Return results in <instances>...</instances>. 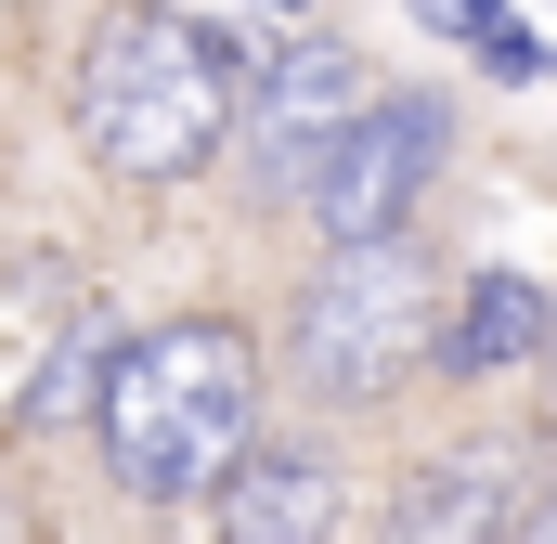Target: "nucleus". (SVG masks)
Here are the masks:
<instances>
[{"instance_id": "7ed1b4c3", "label": "nucleus", "mask_w": 557, "mask_h": 544, "mask_svg": "<svg viewBox=\"0 0 557 544\" xmlns=\"http://www.w3.org/2000/svg\"><path fill=\"white\" fill-rule=\"evenodd\" d=\"M428 324H441V272H428V247H403V221L337 234V260L298 298V376L324 403H376L428 363Z\"/></svg>"}, {"instance_id": "6e6552de", "label": "nucleus", "mask_w": 557, "mask_h": 544, "mask_svg": "<svg viewBox=\"0 0 557 544\" xmlns=\"http://www.w3.org/2000/svg\"><path fill=\"white\" fill-rule=\"evenodd\" d=\"M532 519H545V506L519 493V467H506V454H454L441 480H416V493H403V532H416V544H454V532H532Z\"/></svg>"}, {"instance_id": "0eeeda50", "label": "nucleus", "mask_w": 557, "mask_h": 544, "mask_svg": "<svg viewBox=\"0 0 557 544\" xmlns=\"http://www.w3.org/2000/svg\"><path fill=\"white\" fill-rule=\"evenodd\" d=\"M221 532H247V544H298V532H337V480L311 467V454H234L221 480Z\"/></svg>"}, {"instance_id": "f257e3e1", "label": "nucleus", "mask_w": 557, "mask_h": 544, "mask_svg": "<svg viewBox=\"0 0 557 544\" xmlns=\"http://www.w3.org/2000/svg\"><path fill=\"white\" fill-rule=\"evenodd\" d=\"M91 415H104V467H117V493L143 506H195L234 454H247V428H260V350L234 337V324H156L131 337L104 376H91Z\"/></svg>"}, {"instance_id": "39448f33", "label": "nucleus", "mask_w": 557, "mask_h": 544, "mask_svg": "<svg viewBox=\"0 0 557 544\" xmlns=\"http://www.w3.org/2000/svg\"><path fill=\"white\" fill-rule=\"evenodd\" d=\"M350 104H363L350 52H324V39L273 52V65H260V104H247V182H260V195H298V182H311V156L337 143Z\"/></svg>"}, {"instance_id": "f03ea898", "label": "nucleus", "mask_w": 557, "mask_h": 544, "mask_svg": "<svg viewBox=\"0 0 557 544\" xmlns=\"http://www.w3.org/2000/svg\"><path fill=\"white\" fill-rule=\"evenodd\" d=\"M234 78H247V52H221L208 26H182V13H104V39L78 65V131H91V156L117 182H182L234 131Z\"/></svg>"}, {"instance_id": "423d86ee", "label": "nucleus", "mask_w": 557, "mask_h": 544, "mask_svg": "<svg viewBox=\"0 0 557 544\" xmlns=\"http://www.w3.org/2000/svg\"><path fill=\"white\" fill-rule=\"evenodd\" d=\"M545 337H557V311L532 272H467V298L428 324V363L441 376H506V363H545Z\"/></svg>"}, {"instance_id": "20e7f679", "label": "nucleus", "mask_w": 557, "mask_h": 544, "mask_svg": "<svg viewBox=\"0 0 557 544\" xmlns=\"http://www.w3.org/2000/svg\"><path fill=\"white\" fill-rule=\"evenodd\" d=\"M428 169H441V104L403 91V104H350L298 195L324 208V234H389V221L428 195Z\"/></svg>"}, {"instance_id": "1a4fd4ad", "label": "nucleus", "mask_w": 557, "mask_h": 544, "mask_svg": "<svg viewBox=\"0 0 557 544\" xmlns=\"http://www.w3.org/2000/svg\"><path fill=\"white\" fill-rule=\"evenodd\" d=\"M416 26H441V39H493L506 13H493V0H416Z\"/></svg>"}, {"instance_id": "9d476101", "label": "nucleus", "mask_w": 557, "mask_h": 544, "mask_svg": "<svg viewBox=\"0 0 557 544\" xmlns=\"http://www.w3.org/2000/svg\"><path fill=\"white\" fill-rule=\"evenodd\" d=\"M273 13H285V0H273Z\"/></svg>"}]
</instances>
